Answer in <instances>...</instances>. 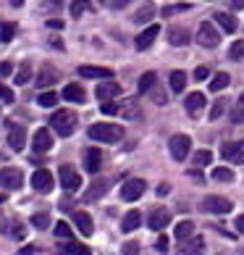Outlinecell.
I'll list each match as a JSON object with an SVG mask.
<instances>
[{
    "instance_id": "1",
    "label": "cell",
    "mask_w": 244,
    "mask_h": 255,
    "mask_svg": "<svg viewBox=\"0 0 244 255\" xmlns=\"http://www.w3.org/2000/svg\"><path fill=\"white\" fill-rule=\"evenodd\" d=\"M124 137V127L113 124V121H100V124L89 127V139L95 142H118Z\"/></svg>"
},
{
    "instance_id": "2",
    "label": "cell",
    "mask_w": 244,
    "mask_h": 255,
    "mask_svg": "<svg viewBox=\"0 0 244 255\" xmlns=\"http://www.w3.org/2000/svg\"><path fill=\"white\" fill-rule=\"evenodd\" d=\"M77 113H71V111H55L53 116H50V127L58 131L61 137H69L77 131Z\"/></svg>"
},
{
    "instance_id": "3",
    "label": "cell",
    "mask_w": 244,
    "mask_h": 255,
    "mask_svg": "<svg viewBox=\"0 0 244 255\" xmlns=\"http://www.w3.org/2000/svg\"><path fill=\"white\" fill-rule=\"evenodd\" d=\"M197 42L202 48H218L221 45V34H218V26L213 21H202L200 29H197Z\"/></svg>"
},
{
    "instance_id": "4",
    "label": "cell",
    "mask_w": 244,
    "mask_h": 255,
    "mask_svg": "<svg viewBox=\"0 0 244 255\" xmlns=\"http://www.w3.org/2000/svg\"><path fill=\"white\" fill-rule=\"evenodd\" d=\"M0 184H3L5 190H11V192H18V190H21V184H24V174H21V168H16V166H5L3 171H0Z\"/></svg>"
},
{
    "instance_id": "5",
    "label": "cell",
    "mask_w": 244,
    "mask_h": 255,
    "mask_svg": "<svg viewBox=\"0 0 244 255\" xmlns=\"http://www.w3.org/2000/svg\"><path fill=\"white\" fill-rule=\"evenodd\" d=\"M221 155L226 163H244V139H234V142H223Z\"/></svg>"
},
{
    "instance_id": "6",
    "label": "cell",
    "mask_w": 244,
    "mask_h": 255,
    "mask_svg": "<svg viewBox=\"0 0 244 255\" xmlns=\"http://www.w3.org/2000/svg\"><path fill=\"white\" fill-rule=\"evenodd\" d=\"M145 190H147L145 179H126V182L121 184V197H124V200H139V197L145 195Z\"/></svg>"
},
{
    "instance_id": "7",
    "label": "cell",
    "mask_w": 244,
    "mask_h": 255,
    "mask_svg": "<svg viewBox=\"0 0 244 255\" xmlns=\"http://www.w3.org/2000/svg\"><path fill=\"white\" fill-rule=\"evenodd\" d=\"M58 176H61V187H63L66 192H77L79 187H81V176H79V171H74L69 163H63V166H61Z\"/></svg>"
},
{
    "instance_id": "8",
    "label": "cell",
    "mask_w": 244,
    "mask_h": 255,
    "mask_svg": "<svg viewBox=\"0 0 244 255\" xmlns=\"http://www.w3.org/2000/svg\"><path fill=\"white\" fill-rule=\"evenodd\" d=\"M32 187L40 195H48L55 187V179H53V174L48 171V168H37V171L32 174Z\"/></svg>"
},
{
    "instance_id": "9",
    "label": "cell",
    "mask_w": 244,
    "mask_h": 255,
    "mask_svg": "<svg viewBox=\"0 0 244 255\" xmlns=\"http://www.w3.org/2000/svg\"><path fill=\"white\" fill-rule=\"evenodd\" d=\"M189 147H192V139L186 134H173L171 142H168V150H171V155L176 160H184L186 155H189Z\"/></svg>"
},
{
    "instance_id": "10",
    "label": "cell",
    "mask_w": 244,
    "mask_h": 255,
    "mask_svg": "<svg viewBox=\"0 0 244 255\" xmlns=\"http://www.w3.org/2000/svg\"><path fill=\"white\" fill-rule=\"evenodd\" d=\"M202 208L208 213H218V216H226V213H231V200L229 197H218V195H210V197H205V203H202Z\"/></svg>"
},
{
    "instance_id": "11",
    "label": "cell",
    "mask_w": 244,
    "mask_h": 255,
    "mask_svg": "<svg viewBox=\"0 0 244 255\" xmlns=\"http://www.w3.org/2000/svg\"><path fill=\"white\" fill-rule=\"evenodd\" d=\"M205 106H208V100H205L202 92H192V95H186V100H184V108L192 119L200 116V113L205 111Z\"/></svg>"
},
{
    "instance_id": "12",
    "label": "cell",
    "mask_w": 244,
    "mask_h": 255,
    "mask_svg": "<svg viewBox=\"0 0 244 255\" xmlns=\"http://www.w3.org/2000/svg\"><path fill=\"white\" fill-rule=\"evenodd\" d=\"M95 95H97V100H113V98H118L121 95V84H116L113 79H102V84H97V90H95Z\"/></svg>"
},
{
    "instance_id": "13",
    "label": "cell",
    "mask_w": 244,
    "mask_h": 255,
    "mask_svg": "<svg viewBox=\"0 0 244 255\" xmlns=\"http://www.w3.org/2000/svg\"><path fill=\"white\" fill-rule=\"evenodd\" d=\"M8 145L13 150H24L26 145V129L21 124H8Z\"/></svg>"
},
{
    "instance_id": "14",
    "label": "cell",
    "mask_w": 244,
    "mask_h": 255,
    "mask_svg": "<svg viewBox=\"0 0 244 255\" xmlns=\"http://www.w3.org/2000/svg\"><path fill=\"white\" fill-rule=\"evenodd\" d=\"M168 224H171V213H168L165 208H153V213H150V229L163 232Z\"/></svg>"
},
{
    "instance_id": "15",
    "label": "cell",
    "mask_w": 244,
    "mask_h": 255,
    "mask_svg": "<svg viewBox=\"0 0 244 255\" xmlns=\"http://www.w3.org/2000/svg\"><path fill=\"white\" fill-rule=\"evenodd\" d=\"M32 147H34V153H48V150L53 147L50 129H37L34 137H32Z\"/></svg>"
},
{
    "instance_id": "16",
    "label": "cell",
    "mask_w": 244,
    "mask_h": 255,
    "mask_svg": "<svg viewBox=\"0 0 244 255\" xmlns=\"http://www.w3.org/2000/svg\"><path fill=\"white\" fill-rule=\"evenodd\" d=\"M79 77L84 79H113V71L105 66H79Z\"/></svg>"
},
{
    "instance_id": "17",
    "label": "cell",
    "mask_w": 244,
    "mask_h": 255,
    "mask_svg": "<svg viewBox=\"0 0 244 255\" xmlns=\"http://www.w3.org/2000/svg\"><path fill=\"white\" fill-rule=\"evenodd\" d=\"M158 34H161V26H158V24H150L147 29H145V32H142V34H139L137 40H134L137 50H147L150 45H153V42L158 40Z\"/></svg>"
},
{
    "instance_id": "18",
    "label": "cell",
    "mask_w": 244,
    "mask_h": 255,
    "mask_svg": "<svg viewBox=\"0 0 244 255\" xmlns=\"http://www.w3.org/2000/svg\"><path fill=\"white\" fill-rule=\"evenodd\" d=\"M102 166V153L97 147H87L84 150V168H87L89 174H97Z\"/></svg>"
},
{
    "instance_id": "19",
    "label": "cell",
    "mask_w": 244,
    "mask_h": 255,
    "mask_svg": "<svg viewBox=\"0 0 244 255\" xmlns=\"http://www.w3.org/2000/svg\"><path fill=\"white\" fill-rule=\"evenodd\" d=\"M108 190H110V182H108V179H95V182H92V187L87 190V195H84V200H87V203L100 200V197L105 195Z\"/></svg>"
},
{
    "instance_id": "20",
    "label": "cell",
    "mask_w": 244,
    "mask_h": 255,
    "mask_svg": "<svg viewBox=\"0 0 244 255\" xmlns=\"http://www.w3.org/2000/svg\"><path fill=\"white\" fill-rule=\"evenodd\" d=\"M74 224L79 226V232L84 234V237H89L92 229H95V226H92V216L87 211H77V213H74Z\"/></svg>"
},
{
    "instance_id": "21",
    "label": "cell",
    "mask_w": 244,
    "mask_h": 255,
    "mask_svg": "<svg viewBox=\"0 0 244 255\" xmlns=\"http://www.w3.org/2000/svg\"><path fill=\"white\" fill-rule=\"evenodd\" d=\"M139 224H142V213H139V211H129L124 216V221H121V232L131 234L134 229H139Z\"/></svg>"
},
{
    "instance_id": "22",
    "label": "cell",
    "mask_w": 244,
    "mask_h": 255,
    "mask_svg": "<svg viewBox=\"0 0 244 255\" xmlns=\"http://www.w3.org/2000/svg\"><path fill=\"white\" fill-rule=\"evenodd\" d=\"M63 98H66V100H71V103H84V100H87V92H84L81 84H66Z\"/></svg>"
},
{
    "instance_id": "23",
    "label": "cell",
    "mask_w": 244,
    "mask_h": 255,
    "mask_svg": "<svg viewBox=\"0 0 244 255\" xmlns=\"http://www.w3.org/2000/svg\"><path fill=\"white\" fill-rule=\"evenodd\" d=\"M213 21H218V26H221L223 32H229V34L237 32V18H234L231 13H223V11H218V13L213 16Z\"/></svg>"
},
{
    "instance_id": "24",
    "label": "cell",
    "mask_w": 244,
    "mask_h": 255,
    "mask_svg": "<svg viewBox=\"0 0 244 255\" xmlns=\"http://www.w3.org/2000/svg\"><path fill=\"white\" fill-rule=\"evenodd\" d=\"M168 42L176 45V48H184V45L189 42V32L181 29V26H173V29L168 32Z\"/></svg>"
},
{
    "instance_id": "25",
    "label": "cell",
    "mask_w": 244,
    "mask_h": 255,
    "mask_svg": "<svg viewBox=\"0 0 244 255\" xmlns=\"http://www.w3.org/2000/svg\"><path fill=\"white\" fill-rule=\"evenodd\" d=\"M184 255H202L205 253V240L202 237H194V240H186L184 248H181Z\"/></svg>"
},
{
    "instance_id": "26",
    "label": "cell",
    "mask_w": 244,
    "mask_h": 255,
    "mask_svg": "<svg viewBox=\"0 0 244 255\" xmlns=\"http://www.w3.org/2000/svg\"><path fill=\"white\" fill-rule=\"evenodd\" d=\"M55 82H58V71L50 69V66H45V69L40 71V77H37V84H40V87H53Z\"/></svg>"
},
{
    "instance_id": "27",
    "label": "cell",
    "mask_w": 244,
    "mask_h": 255,
    "mask_svg": "<svg viewBox=\"0 0 244 255\" xmlns=\"http://www.w3.org/2000/svg\"><path fill=\"white\" fill-rule=\"evenodd\" d=\"M229 84H231V77H229L226 71H218V74L210 79V92H221V90H226Z\"/></svg>"
},
{
    "instance_id": "28",
    "label": "cell",
    "mask_w": 244,
    "mask_h": 255,
    "mask_svg": "<svg viewBox=\"0 0 244 255\" xmlns=\"http://www.w3.org/2000/svg\"><path fill=\"white\" fill-rule=\"evenodd\" d=\"M92 8V3L89 0H71V5H69V11H71V18H79V16H84Z\"/></svg>"
},
{
    "instance_id": "29",
    "label": "cell",
    "mask_w": 244,
    "mask_h": 255,
    "mask_svg": "<svg viewBox=\"0 0 244 255\" xmlns=\"http://www.w3.org/2000/svg\"><path fill=\"white\" fill-rule=\"evenodd\" d=\"M158 84V74L155 71H145L142 77H139V92H150Z\"/></svg>"
},
{
    "instance_id": "30",
    "label": "cell",
    "mask_w": 244,
    "mask_h": 255,
    "mask_svg": "<svg viewBox=\"0 0 244 255\" xmlns=\"http://www.w3.org/2000/svg\"><path fill=\"white\" fill-rule=\"evenodd\" d=\"M153 16H155V5H153V3H145V5L134 13V21H137V24H145V21H150Z\"/></svg>"
},
{
    "instance_id": "31",
    "label": "cell",
    "mask_w": 244,
    "mask_h": 255,
    "mask_svg": "<svg viewBox=\"0 0 244 255\" xmlns=\"http://www.w3.org/2000/svg\"><path fill=\"white\" fill-rule=\"evenodd\" d=\"M186 87V74L184 71H171V90L179 95V92H184Z\"/></svg>"
},
{
    "instance_id": "32",
    "label": "cell",
    "mask_w": 244,
    "mask_h": 255,
    "mask_svg": "<svg viewBox=\"0 0 244 255\" xmlns=\"http://www.w3.org/2000/svg\"><path fill=\"white\" fill-rule=\"evenodd\" d=\"M16 34V24L13 21H0V42H11Z\"/></svg>"
},
{
    "instance_id": "33",
    "label": "cell",
    "mask_w": 244,
    "mask_h": 255,
    "mask_svg": "<svg viewBox=\"0 0 244 255\" xmlns=\"http://www.w3.org/2000/svg\"><path fill=\"white\" fill-rule=\"evenodd\" d=\"M32 79V63L29 61H26V63H21V66H18V71H16V84H26V82H29Z\"/></svg>"
},
{
    "instance_id": "34",
    "label": "cell",
    "mask_w": 244,
    "mask_h": 255,
    "mask_svg": "<svg viewBox=\"0 0 244 255\" xmlns=\"http://www.w3.org/2000/svg\"><path fill=\"white\" fill-rule=\"evenodd\" d=\"M192 232H194L192 221H179V224H176V240H189Z\"/></svg>"
},
{
    "instance_id": "35",
    "label": "cell",
    "mask_w": 244,
    "mask_h": 255,
    "mask_svg": "<svg viewBox=\"0 0 244 255\" xmlns=\"http://www.w3.org/2000/svg\"><path fill=\"white\" fill-rule=\"evenodd\" d=\"M213 179L215 182H234V171L229 166H218V168H213Z\"/></svg>"
},
{
    "instance_id": "36",
    "label": "cell",
    "mask_w": 244,
    "mask_h": 255,
    "mask_svg": "<svg viewBox=\"0 0 244 255\" xmlns=\"http://www.w3.org/2000/svg\"><path fill=\"white\" fill-rule=\"evenodd\" d=\"M210 160H213V153H210V150H197V153H194V166H197V168H205V166L210 163Z\"/></svg>"
},
{
    "instance_id": "37",
    "label": "cell",
    "mask_w": 244,
    "mask_h": 255,
    "mask_svg": "<svg viewBox=\"0 0 244 255\" xmlns=\"http://www.w3.org/2000/svg\"><path fill=\"white\" fill-rule=\"evenodd\" d=\"M231 121L234 124H244V92L237 100V108H234V113H231Z\"/></svg>"
},
{
    "instance_id": "38",
    "label": "cell",
    "mask_w": 244,
    "mask_h": 255,
    "mask_svg": "<svg viewBox=\"0 0 244 255\" xmlns=\"http://www.w3.org/2000/svg\"><path fill=\"white\" fill-rule=\"evenodd\" d=\"M37 103H40V106L42 108H53L55 106V103H58V95H55V92L50 90V92H42V95L40 98H37Z\"/></svg>"
},
{
    "instance_id": "39",
    "label": "cell",
    "mask_w": 244,
    "mask_h": 255,
    "mask_svg": "<svg viewBox=\"0 0 244 255\" xmlns=\"http://www.w3.org/2000/svg\"><path fill=\"white\" fill-rule=\"evenodd\" d=\"M229 58H231V61H242V58H244V40H237V42L231 45Z\"/></svg>"
},
{
    "instance_id": "40",
    "label": "cell",
    "mask_w": 244,
    "mask_h": 255,
    "mask_svg": "<svg viewBox=\"0 0 244 255\" xmlns=\"http://www.w3.org/2000/svg\"><path fill=\"white\" fill-rule=\"evenodd\" d=\"M32 224L37 226V229H48V226H50V216L48 213H34L32 216Z\"/></svg>"
},
{
    "instance_id": "41",
    "label": "cell",
    "mask_w": 244,
    "mask_h": 255,
    "mask_svg": "<svg viewBox=\"0 0 244 255\" xmlns=\"http://www.w3.org/2000/svg\"><path fill=\"white\" fill-rule=\"evenodd\" d=\"M55 237L69 240V237H71V226L66 224V221H58V224H55Z\"/></svg>"
},
{
    "instance_id": "42",
    "label": "cell",
    "mask_w": 244,
    "mask_h": 255,
    "mask_svg": "<svg viewBox=\"0 0 244 255\" xmlns=\"http://www.w3.org/2000/svg\"><path fill=\"white\" fill-rule=\"evenodd\" d=\"M181 11H189V3H176V5H165V8H163V16H173V13H181Z\"/></svg>"
},
{
    "instance_id": "43",
    "label": "cell",
    "mask_w": 244,
    "mask_h": 255,
    "mask_svg": "<svg viewBox=\"0 0 244 255\" xmlns=\"http://www.w3.org/2000/svg\"><path fill=\"white\" fill-rule=\"evenodd\" d=\"M223 113H226V100H218V103L213 106V111H210V119H213V121H218Z\"/></svg>"
},
{
    "instance_id": "44",
    "label": "cell",
    "mask_w": 244,
    "mask_h": 255,
    "mask_svg": "<svg viewBox=\"0 0 244 255\" xmlns=\"http://www.w3.org/2000/svg\"><path fill=\"white\" fill-rule=\"evenodd\" d=\"M150 98H153V100L158 103V106H165V95H163V90L158 87V84H155L153 90H150Z\"/></svg>"
},
{
    "instance_id": "45",
    "label": "cell",
    "mask_w": 244,
    "mask_h": 255,
    "mask_svg": "<svg viewBox=\"0 0 244 255\" xmlns=\"http://www.w3.org/2000/svg\"><path fill=\"white\" fill-rule=\"evenodd\" d=\"M0 100H3V103H13V100H16L13 90H11V87H5V84H0Z\"/></svg>"
},
{
    "instance_id": "46",
    "label": "cell",
    "mask_w": 244,
    "mask_h": 255,
    "mask_svg": "<svg viewBox=\"0 0 244 255\" xmlns=\"http://www.w3.org/2000/svg\"><path fill=\"white\" fill-rule=\"evenodd\" d=\"M102 113H105V116H116V113H118V103L105 100V103H102Z\"/></svg>"
},
{
    "instance_id": "47",
    "label": "cell",
    "mask_w": 244,
    "mask_h": 255,
    "mask_svg": "<svg viewBox=\"0 0 244 255\" xmlns=\"http://www.w3.org/2000/svg\"><path fill=\"white\" fill-rule=\"evenodd\" d=\"M168 245H171V240L161 234V237H158V242H155V248H158V253H161V255H165V253H168Z\"/></svg>"
},
{
    "instance_id": "48",
    "label": "cell",
    "mask_w": 244,
    "mask_h": 255,
    "mask_svg": "<svg viewBox=\"0 0 244 255\" xmlns=\"http://www.w3.org/2000/svg\"><path fill=\"white\" fill-rule=\"evenodd\" d=\"M208 77H210L208 66H197V69H194V79L197 82H202V79H208Z\"/></svg>"
},
{
    "instance_id": "49",
    "label": "cell",
    "mask_w": 244,
    "mask_h": 255,
    "mask_svg": "<svg viewBox=\"0 0 244 255\" xmlns=\"http://www.w3.org/2000/svg\"><path fill=\"white\" fill-rule=\"evenodd\" d=\"M124 255H139V245L137 242H126L124 245Z\"/></svg>"
},
{
    "instance_id": "50",
    "label": "cell",
    "mask_w": 244,
    "mask_h": 255,
    "mask_svg": "<svg viewBox=\"0 0 244 255\" xmlns=\"http://www.w3.org/2000/svg\"><path fill=\"white\" fill-rule=\"evenodd\" d=\"M69 255H92V250L84 248V245H77L74 250H69Z\"/></svg>"
},
{
    "instance_id": "51",
    "label": "cell",
    "mask_w": 244,
    "mask_h": 255,
    "mask_svg": "<svg viewBox=\"0 0 244 255\" xmlns=\"http://www.w3.org/2000/svg\"><path fill=\"white\" fill-rule=\"evenodd\" d=\"M0 74H3V77H11V74H13V63L11 61L0 63Z\"/></svg>"
},
{
    "instance_id": "52",
    "label": "cell",
    "mask_w": 244,
    "mask_h": 255,
    "mask_svg": "<svg viewBox=\"0 0 244 255\" xmlns=\"http://www.w3.org/2000/svg\"><path fill=\"white\" fill-rule=\"evenodd\" d=\"M131 3V0H110V8H113V11H121V8H126Z\"/></svg>"
},
{
    "instance_id": "53",
    "label": "cell",
    "mask_w": 244,
    "mask_h": 255,
    "mask_svg": "<svg viewBox=\"0 0 244 255\" xmlns=\"http://www.w3.org/2000/svg\"><path fill=\"white\" fill-rule=\"evenodd\" d=\"M234 226H237V229L244 234V216H237V221H234Z\"/></svg>"
},
{
    "instance_id": "54",
    "label": "cell",
    "mask_w": 244,
    "mask_h": 255,
    "mask_svg": "<svg viewBox=\"0 0 244 255\" xmlns=\"http://www.w3.org/2000/svg\"><path fill=\"white\" fill-rule=\"evenodd\" d=\"M48 26H53V29H61V26H63V21H61V18H50V21H48Z\"/></svg>"
},
{
    "instance_id": "55",
    "label": "cell",
    "mask_w": 244,
    "mask_h": 255,
    "mask_svg": "<svg viewBox=\"0 0 244 255\" xmlns=\"http://www.w3.org/2000/svg\"><path fill=\"white\" fill-rule=\"evenodd\" d=\"M231 5L237 8V11H242V8H244V0H231Z\"/></svg>"
},
{
    "instance_id": "56",
    "label": "cell",
    "mask_w": 244,
    "mask_h": 255,
    "mask_svg": "<svg viewBox=\"0 0 244 255\" xmlns=\"http://www.w3.org/2000/svg\"><path fill=\"white\" fill-rule=\"evenodd\" d=\"M11 5H13V8H21V5H24V0H11Z\"/></svg>"
},
{
    "instance_id": "57",
    "label": "cell",
    "mask_w": 244,
    "mask_h": 255,
    "mask_svg": "<svg viewBox=\"0 0 244 255\" xmlns=\"http://www.w3.org/2000/svg\"><path fill=\"white\" fill-rule=\"evenodd\" d=\"M97 3H108V0H97Z\"/></svg>"
}]
</instances>
